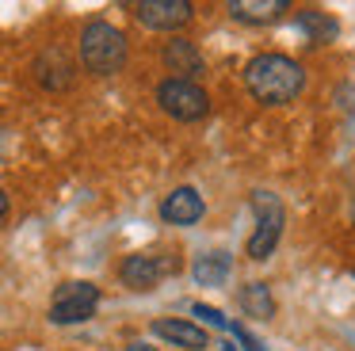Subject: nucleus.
I'll return each instance as SVG.
<instances>
[{"mask_svg":"<svg viewBox=\"0 0 355 351\" xmlns=\"http://www.w3.org/2000/svg\"><path fill=\"white\" fill-rule=\"evenodd\" d=\"M233 271V256L230 252H210V256H199L191 267L195 282L199 286H225V279H230Z\"/></svg>","mask_w":355,"mask_h":351,"instance_id":"14","label":"nucleus"},{"mask_svg":"<svg viewBox=\"0 0 355 351\" xmlns=\"http://www.w3.org/2000/svg\"><path fill=\"white\" fill-rule=\"evenodd\" d=\"M252 210H256V233L248 237V259H268L275 252L279 237L286 225V210L279 195L271 191H252Z\"/></svg>","mask_w":355,"mask_h":351,"instance_id":"3","label":"nucleus"},{"mask_svg":"<svg viewBox=\"0 0 355 351\" xmlns=\"http://www.w3.org/2000/svg\"><path fill=\"white\" fill-rule=\"evenodd\" d=\"M352 221H355V203H352Z\"/></svg>","mask_w":355,"mask_h":351,"instance_id":"21","label":"nucleus"},{"mask_svg":"<svg viewBox=\"0 0 355 351\" xmlns=\"http://www.w3.org/2000/svg\"><path fill=\"white\" fill-rule=\"evenodd\" d=\"M202 214H207V203L195 187H176L161 198V221L168 225H195Z\"/></svg>","mask_w":355,"mask_h":351,"instance_id":"8","label":"nucleus"},{"mask_svg":"<svg viewBox=\"0 0 355 351\" xmlns=\"http://www.w3.org/2000/svg\"><path fill=\"white\" fill-rule=\"evenodd\" d=\"M245 84L256 103L283 107L306 88V69L286 53H256L245 65Z\"/></svg>","mask_w":355,"mask_h":351,"instance_id":"1","label":"nucleus"},{"mask_svg":"<svg viewBox=\"0 0 355 351\" xmlns=\"http://www.w3.org/2000/svg\"><path fill=\"white\" fill-rule=\"evenodd\" d=\"M126 351H157L153 343H146V340H130L126 343Z\"/></svg>","mask_w":355,"mask_h":351,"instance_id":"18","label":"nucleus"},{"mask_svg":"<svg viewBox=\"0 0 355 351\" xmlns=\"http://www.w3.org/2000/svg\"><path fill=\"white\" fill-rule=\"evenodd\" d=\"M35 76H39V84L42 88H50V92H62V88H69L73 84V61H69V53L65 50H46V53H39V61H35Z\"/></svg>","mask_w":355,"mask_h":351,"instance_id":"11","label":"nucleus"},{"mask_svg":"<svg viewBox=\"0 0 355 351\" xmlns=\"http://www.w3.org/2000/svg\"><path fill=\"white\" fill-rule=\"evenodd\" d=\"M180 267L176 256H149V252H134V256L123 259V267H119V279H123V286L130 290H153L157 282L164 279V275H172Z\"/></svg>","mask_w":355,"mask_h":351,"instance_id":"6","label":"nucleus"},{"mask_svg":"<svg viewBox=\"0 0 355 351\" xmlns=\"http://www.w3.org/2000/svg\"><path fill=\"white\" fill-rule=\"evenodd\" d=\"M237 302H241V309H245V317H252V320H268L271 313H275V298H271L268 282H245Z\"/></svg>","mask_w":355,"mask_h":351,"instance_id":"15","label":"nucleus"},{"mask_svg":"<svg viewBox=\"0 0 355 351\" xmlns=\"http://www.w3.org/2000/svg\"><path fill=\"white\" fill-rule=\"evenodd\" d=\"M294 27H298V31H302V35H306L313 46L332 42V38L340 35V23L332 19V15H324L321 8H302V12L294 15Z\"/></svg>","mask_w":355,"mask_h":351,"instance_id":"13","label":"nucleus"},{"mask_svg":"<svg viewBox=\"0 0 355 351\" xmlns=\"http://www.w3.org/2000/svg\"><path fill=\"white\" fill-rule=\"evenodd\" d=\"M230 19L248 23V27H263V23H275L291 12V0H230L225 4Z\"/></svg>","mask_w":355,"mask_h":351,"instance_id":"10","label":"nucleus"},{"mask_svg":"<svg viewBox=\"0 0 355 351\" xmlns=\"http://www.w3.org/2000/svg\"><path fill=\"white\" fill-rule=\"evenodd\" d=\"M0 157H4V134H0Z\"/></svg>","mask_w":355,"mask_h":351,"instance_id":"20","label":"nucleus"},{"mask_svg":"<svg viewBox=\"0 0 355 351\" xmlns=\"http://www.w3.org/2000/svg\"><path fill=\"white\" fill-rule=\"evenodd\" d=\"M161 58H164V65H168V73H176V80H195V76L202 73L199 46H195L191 38H184V35L168 38L164 50H161Z\"/></svg>","mask_w":355,"mask_h":351,"instance_id":"9","label":"nucleus"},{"mask_svg":"<svg viewBox=\"0 0 355 351\" xmlns=\"http://www.w3.org/2000/svg\"><path fill=\"white\" fill-rule=\"evenodd\" d=\"M80 65L92 76H111L126 65V35L107 19H92L80 31Z\"/></svg>","mask_w":355,"mask_h":351,"instance_id":"2","label":"nucleus"},{"mask_svg":"<svg viewBox=\"0 0 355 351\" xmlns=\"http://www.w3.org/2000/svg\"><path fill=\"white\" fill-rule=\"evenodd\" d=\"M153 332L161 336V340L176 343V348H187V351H202V348H210L207 328L191 325V320H176V317L168 320V317H161V320H153Z\"/></svg>","mask_w":355,"mask_h":351,"instance_id":"12","label":"nucleus"},{"mask_svg":"<svg viewBox=\"0 0 355 351\" xmlns=\"http://www.w3.org/2000/svg\"><path fill=\"white\" fill-rule=\"evenodd\" d=\"M191 313H195V317H202L210 328H218V332H230V317H222V309H214V305L195 302V305H191Z\"/></svg>","mask_w":355,"mask_h":351,"instance_id":"16","label":"nucleus"},{"mask_svg":"<svg viewBox=\"0 0 355 351\" xmlns=\"http://www.w3.org/2000/svg\"><path fill=\"white\" fill-rule=\"evenodd\" d=\"M8 206H12V203H8V195H4V191H0V218H4V214H8Z\"/></svg>","mask_w":355,"mask_h":351,"instance_id":"19","label":"nucleus"},{"mask_svg":"<svg viewBox=\"0 0 355 351\" xmlns=\"http://www.w3.org/2000/svg\"><path fill=\"white\" fill-rule=\"evenodd\" d=\"M100 305V286L77 279V282H62L54 290V302H50V320L54 325H80L88 320Z\"/></svg>","mask_w":355,"mask_h":351,"instance_id":"5","label":"nucleus"},{"mask_svg":"<svg viewBox=\"0 0 355 351\" xmlns=\"http://www.w3.org/2000/svg\"><path fill=\"white\" fill-rule=\"evenodd\" d=\"M157 103H161V111L172 114L176 122H199V119H207V111H210L207 92L195 80H176V76L157 84Z\"/></svg>","mask_w":355,"mask_h":351,"instance_id":"4","label":"nucleus"},{"mask_svg":"<svg viewBox=\"0 0 355 351\" xmlns=\"http://www.w3.org/2000/svg\"><path fill=\"white\" fill-rule=\"evenodd\" d=\"M230 332H233V340H241V343H245V351H268V348H263V343L256 340L252 332H248L245 325H233V320H230Z\"/></svg>","mask_w":355,"mask_h":351,"instance_id":"17","label":"nucleus"},{"mask_svg":"<svg viewBox=\"0 0 355 351\" xmlns=\"http://www.w3.org/2000/svg\"><path fill=\"white\" fill-rule=\"evenodd\" d=\"M134 15L149 31H180L184 23H191L195 8L191 0H141L134 4Z\"/></svg>","mask_w":355,"mask_h":351,"instance_id":"7","label":"nucleus"}]
</instances>
